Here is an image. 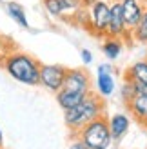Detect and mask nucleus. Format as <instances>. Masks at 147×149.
Instances as JSON below:
<instances>
[{"mask_svg":"<svg viewBox=\"0 0 147 149\" xmlns=\"http://www.w3.org/2000/svg\"><path fill=\"white\" fill-rule=\"evenodd\" d=\"M2 65L11 78L24 86H38L40 62L24 51H7L2 56Z\"/></svg>","mask_w":147,"mask_h":149,"instance_id":"obj_1","label":"nucleus"},{"mask_svg":"<svg viewBox=\"0 0 147 149\" xmlns=\"http://www.w3.org/2000/svg\"><path fill=\"white\" fill-rule=\"evenodd\" d=\"M104 115H105L104 98L98 96L96 93H91L82 104H78L76 107L64 111V120H65L67 129L73 133V135H76V133L82 127H85L89 122L96 120V118L104 116Z\"/></svg>","mask_w":147,"mask_h":149,"instance_id":"obj_2","label":"nucleus"},{"mask_svg":"<svg viewBox=\"0 0 147 149\" xmlns=\"http://www.w3.org/2000/svg\"><path fill=\"white\" fill-rule=\"evenodd\" d=\"M76 136L89 147V149H107L111 146L113 138H111V131H109V124H107V116H100L96 120H93L82 127Z\"/></svg>","mask_w":147,"mask_h":149,"instance_id":"obj_3","label":"nucleus"},{"mask_svg":"<svg viewBox=\"0 0 147 149\" xmlns=\"http://www.w3.org/2000/svg\"><path fill=\"white\" fill-rule=\"evenodd\" d=\"M109 13H111V4L107 0H98L93 6L87 7V17L85 24L89 31L94 35H105L107 31V22H109Z\"/></svg>","mask_w":147,"mask_h":149,"instance_id":"obj_4","label":"nucleus"},{"mask_svg":"<svg viewBox=\"0 0 147 149\" xmlns=\"http://www.w3.org/2000/svg\"><path fill=\"white\" fill-rule=\"evenodd\" d=\"M65 74H67V68L60 64H40L38 84L56 95L65 82Z\"/></svg>","mask_w":147,"mask_h":149,"instance_id":"obj_5","label":"nucleus"},{"mask_svg":"<svg viewBox=\"0 0 147 149\" xmlns=\"http://www.w3.org/2000/svg\"><path fill=\"white\" fill-rule=\"evenodd\" d=\"M62 89L78 91V93H93V84H91L89 73L85 69H82V68L67 69V74H65V82H64Z\"/></svg>","mask_w":147,"mask_h":149,"instance_id":"obj_6","label":"nucleus"},{"mask_svg":"<svg viewBox=\"0 0 147 149\" xmlns=\"http://www.w3.org/2000/svg\"><path fill=\"white\" fill-rule=\"evenodd\" d=\"M116 80H114V68L113 64H100L96 68V95L107 98L114 93Z\"/></svg>","mask_w":147,"mask_h":149,"instance_id":"obj_7","label":"nucleus"},{"mask_svg":"<svg viewBox=\"0 0 147 149\" xmlns=\"http://www.w3.org/2000/svg\"><path fill=\"white\" fill-rule=\"evenodd\" d=\"M120 7H122V17H123V22H126V27L131 33V29L140 22L142 15L145 11L144 0H122Z\"/></svg>","mask_w":147,"mask_h":149,"instance_id":"obj_8","label":"nucleus"},{"mask_svg":"<svg viewBox=\"0 0 147 149\" xmlns=\"http://www.w3.org/2000/svg\"><path fill=\"white\" fill-rule=\"evenodd\" d=\"M44 6L53 17H67L82 11V0H44Z\"/></svg>","mask_w":147,"mask_h":149,"instance_id":"obj_9","label":"nucleus"},{"mask_svg":"<svg viewBox=\"0 0 147 149\" xmlns=\"http://www.w3.org/2000/svg\"><path fill=\"white\" fill-rule=\"evenodd\" d=\"M105 35L113 36V38H122V36L129 35L127 27H126V22H123V17H122L120 2H113L111 4V13H109V22H107Z\"/></svg>","mask_w":147,"mask_h":149,"instance_id":"obj_10","label":"nucleus"},{"mask_svg":"<svg viewBox=\"0 0 147 149\" xmlns=\"http://www.w3.org/2000/svg\"><path fill=\"white\" fill-rule=\"evenodd\" d=\"M107 124H109V131H111V138L114 142H118V140H122L127 135L131 118L126 113H114L111 116H107Z\"/></svg>","mask_w":147,"mask_h":149,"instance_id":"obj_11","label":"nucleus"},{"mask_svg":"<svg viewBox=\"0 0 147 149\" xmlns=\"http://www.w3.org/2000/svg\"><path fill=\"white\" fill-rule=\"evenodd\" d=\"M126 106H127V111L135 116V120L138 124H142L147 129V95L135 96V98L131 102H127Z\"/></svg>","mask_w":147,"mask_h":149,"instance_id":"obj_12","label":"nucleus"},{"mask_svg":"<svg viewBox=\"0 0 147 149\" xmlns=\"http://www.w3.org/2000/svg\"><path fill=\"white\" fill-rule=\"evenodd\" d=\"M91 93H78V91H67V89H60L56 93V102L64 111L76 107L78 104H82Z\"/></svg>","mask_w":147,"mask_h":149,"instance_id":"obj_13","label":"nucleus"},{"mask_svg":"<svg viewBox=\"0 0 147 149\" xmlns=\"http://www.w3.org/2000/svg\"><path fill=\"white\" fill-rule=\"evenodd\" d=\"M123 80L147 87V60H138L123 71Z\"/></svg>","mask_w":147,"mask_h":149,"instance_id":"obj_14","label":"nucleus"},{"mask_svg":"<svg viewBox=\"0 0 147 149\" xmlns=\"http://www.w3.org/2000/svg\"><path fill=\"white\" fill-rule=\"evenodd\" d=\"M122 49H123V42L120 38H113V36H109L102 46V51L109 60H116L122 55Z\"/></svg>","mask_w":147,"mask_h":149,"instance_id":"obj_15","label":"nucleus"},{"mask_svg":"<svg viewBox=\"0 0 147 149\" xmlns=\"http://www.w3.org/2000/svg\"><path fill=\"white\" fill-rule=\"evenodd\" d=\"M6 11H7V15L17 22L18 26H22V27H29V22H27V17H26V11H24V7H22L20 4H17V2H7L6 4Z\"/></svg>","mask_w":147,"mask_h":149,"instance_id":"obj_16","label":"nucleus"},{"mask_svg":"<svg viewBox=\"0 0 147 149\" xmlns=\"http://www.w3.org/2000/svg\"><path fill=\"white\" fill-rule=\"evenodd\" d=\"M131 36H133V40L138 42V44H147V7H145V11L142 15V18L140 22L131 29Z\"/></svg>","mask_w":147,"mask_h":149,"instance_id":"obj_17","label":"nucleus"},{"mask_svg":"<svg viewBox=\"0 0 147 149\" xmlns=\"http://www.w3.org/2000/svg\"><path fill=\"white\" fill-rule=\"evenodd\" d=\"M136 96L135 93V86H133V82H129V80H123V84H122V98L123 102H131Z\"/></svg>","mask_w":147,"mask_h":149,"instance_id":"obj_18","label":"nucleus"},{"mask_svg":"<svg viewBox=\"0 0 147 149\" xmlns=\"http://www.w3.org/2000/svg\"><path fill=\"white\" fill-rule=\"evenodd\" d=\"M80 58H82V64L84 65L93 64V53H91L89 49H82V51H80Z\"/></svg>","mask_w":147,"mask_h":149,"instance_id":"obj_19","label":"nucleus"},{"mask_svg":"<svg viewBox=\"0 0 147 149\" xmlns=\"http://www.w3.org/2000/svg\"><path fill=\"white\" fill-rule=\"evenodd\" d=\"M69 149H89V147H87L84 142H82V140H80L78 136L75 138V140H73V142H71V146H69Z\"/></svg>","mask_w":147,"mask_h":149,"instance_id":"obj_20","label":"nucleus"},{"mask_svg":"<svg viewBox=\"0 0 147 149\" xmlns=\"http://www.w3.org/2000/svg\"><path fill=\"white\" fill-rule=\"evenodd\" d=\"M7 53V51H6V46H4V40H2V36H0V55H6Z\"/></svg>","mask_w":147,"mask_h":149,"instance_id":"obj_21","label":"nucleus"},{"mask_svg":"<svg viewBox=\"0 0 147 149\" xmlns=\"http://www.w3.org/2000/svg\"><path fill=\"white\" fill-rule=\"evenodd\" d=\"M94 2H98V0H82V6H84V7H89V6H93Z\"/></svg>","mask_w":147,"mask_h":149,"instance_id":"obj_22","label":"nucleus"},{"mask_svg":"<svg viewBox=\"0 0 147 149\" xmlns=\"http://www.w3.org/2000/svg\"><path fill=\"white\" fill-rule=\"evenodd\" d=\"M4 147V135H2V129H0V149Z\"/></svg>","mask_w":147,"mask_h":149,"instance_id":"obj_23","label":"nucleus"},{"mask_svg":"<svg viewBox=\"0 0 147 149\" xmlns=\"http://www.w3.org/2000/svg\"><path fill=\"white\" fill-rule=\"evenodd\" d=\"M114 2H122V0H114Z\"/></svg>","mask_w":147,"mask_h":149,"instance_id":"obj_24","label":"nucleus"}]
</instances>
